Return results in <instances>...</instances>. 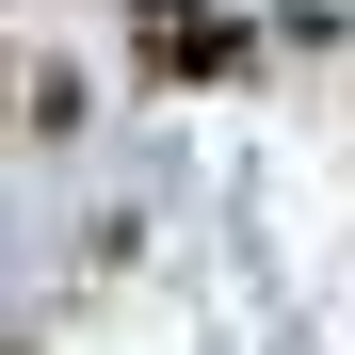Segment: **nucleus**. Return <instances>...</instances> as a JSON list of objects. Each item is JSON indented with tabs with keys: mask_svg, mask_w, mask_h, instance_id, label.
Instances as JSON below:
<instances>
[{
	"mask_svg": "<svg viewBox=\"0 0 355 355\" xmlns=\"http://www.w3.org/2000/svg\"><path fill=\"white\" fill-rule=\"evenodd\" d=\"M146 17V81H243V17H226V0H130Z\"/></svg>",
	"mask_w": 355,
	"mask_h": 355,
	"instance_id": "nucleus-1",
	"label": "nucleus"
}]
</instances>
